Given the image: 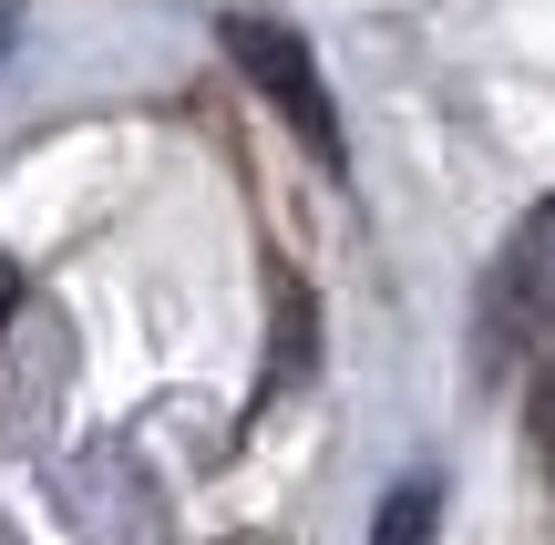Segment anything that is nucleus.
Masks as SVG:
<instances>
[{
    "mask_svg": "<svg viewBox=\"0 0 555 545\" xmlns=\"http://www.w3.org/2000/svg\"><path fill=\"white\" fill-rule=\"evenodd\" d=\"M474 350H483V371L525 381V432H535V464L555 473V196L515 226V247L494 258Z\"/></svg>",
    "mask_w": 555,
    "mask_h": 545,
    "instance_id": "1",
    "label": "nucleus"
},
{
    "mask_svg": "<svg viewBox=\"0 0 555 545\" xmlns=\"http://www.w3.org/2000/svg\"><path fill=\"white\" fill-rule=\"evenodd\" d=\"M227 52H237L247 82H268V103L298 124V144H309L319 165H339V114H330V93H319V73H309V41L278 31V21H227Z\"/></svg>",
    "mask_w": 555,
    "mask_h": 545,
    "instance_id": "2",
    "label": "nucleus"
},
{
    "mask_svg": "<svg viewBox=\"0 0 555 545\" xmlns=\"http://www.w3.org/2000/svg\"><path fill=\"white\" fill-rule=\"evenodd\" d=\"M62 515H73L82 545H165V505L124 453H82L62 473Z\"/></svg>",
    "mask_w": 555,
    "mask_h": 545,
    "instance_id": "3",
    "label": "nucleus"
},
{
    "mask_svg": "<svg viewBox=\"0 0 555 545\" xmlns=\"http://www.w3.org/2000/svg\"><path fill=\"white\" fill-rule=\"evenodd\" d=\"M433 525H442V484H433V473H412V484H391V494H380L371 545H433Z\"/></svg>",
    "mask_w": 555,
    "mask_h": 545,
    "instance_id": "4",
    "label": "nucleus"
},
{
    "mask_svg": "<svg viewBox=\"0 0 555 545\" xmlns=\"http://www.w3.org/2000/svg\"><path fill=\"white\" fill-rule=\"evenodd\" d=\"M11 31H21V11H11V0H0V62H11Z\"/></svg>",
    "mask_w": 555,
    "mask_h": 545,
    "instance_id": "5",
    "label": "nucleus"
}]
</instances>
